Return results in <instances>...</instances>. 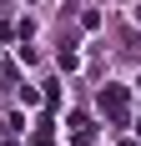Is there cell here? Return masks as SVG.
Here are the masks:
<instances>
[{"label":"cell","instance_id":"cell-2","mask_svg":"<svg viewBox=\"0 0 141 146\" xmlns=\"http://www.w3.org/2000/svg\"><path fill=\"white\" fill-rule=\"evenodd\" d=\"M30 146H56V141H51V131H45V126H41V131H35V141H30Z\"/></svg>","mask_w":141,"mask_h":146},{"label":"cell","instance_id":"cell-1","mask_svg":"<svg viewBox=\"0 0 141 146\" xmlns=\"http://www.w3.org/2000/svg\"><path fill=\"white\" fill-rule=\"evenodd\" d=\"M101 111L111 116V126H126V86H106L101 91Z\"/></svg>","mask_w":141,"mask_h":146}]
</instances>
